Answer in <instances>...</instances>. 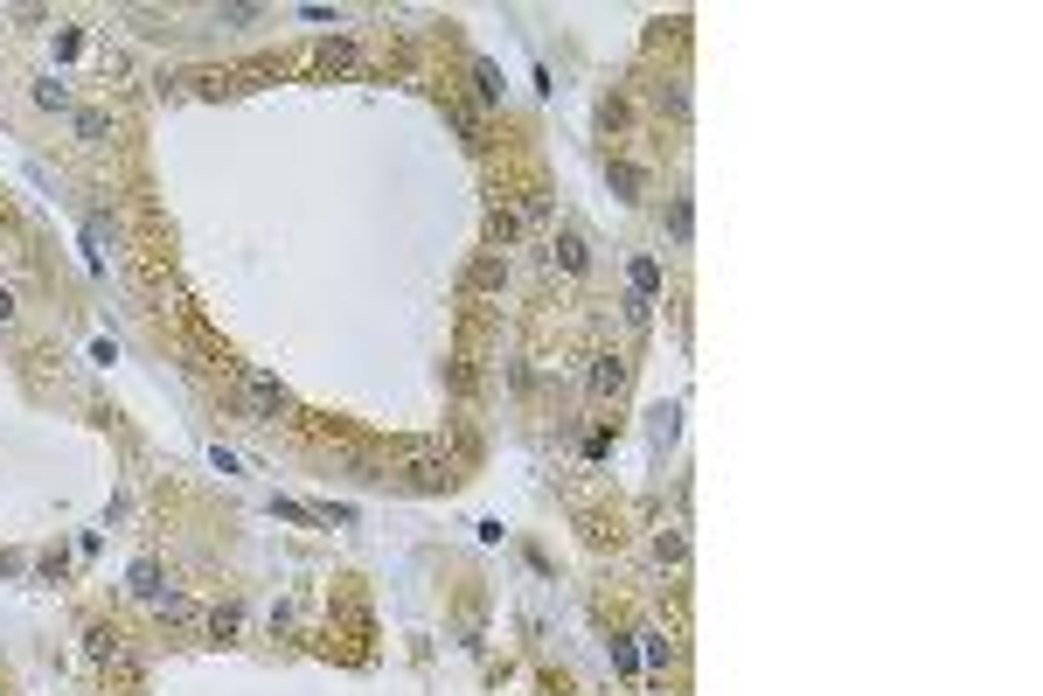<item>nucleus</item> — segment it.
I'll list each match as a JSON object with an SVG mask.
<instances>
[{"instance_id":"8","label":"nucleus","mask_w":1043,"mask_h":696,"mask_svg":"<svg viewBox=\"0 0 1043 696\" xmlns=\"http://www.w3.org/2000/svg\"><path fill=\"white\" fill-rule=\"evenodd\" d=\"M237 627H243V606L237 599H224V606H209V613H203V634L209 641H237Z\"/></svg>"},{"instance_id":"13","label":"nucleus","mask_w":1043,"mask_h":696,"mask_svg":"<svg viewBox=\"0 0 1043 696\" xmlns=\"http://www.w3.org/2000/svg\"><path fill=\"white\" fill-rule=\"evenodd\" d=\"M654 557H661V564H669V572H675V564L689 557V536H682V530H661V536H654Z\"/></svg>"},{"instance_id":"4","label":"nucleus","mask_w":1043,"mask_h":696,"mask_svg":"<svg viewBox=\"0 0 1043 696\" xmlns=\"http://www.w3.org/2000/svg\"><path fill=\"white\" fill-rule=\"evenodd\" d=\"M487 244H495L501 258H508V244H522V209H515V203H495V209H487Z\"/></svg>"},{"instance_id":"17","label":"nucleus","mask_w":1043,"mask_h":696,"mask_svg":"<svg viewBox=\"0 0 1043 696\" xmlns=\"http://www.w3.org/2000/svg\"><path fill=\"white\" fill-rule=\"evenodd\" d=\"M661 112H675V119H689V91H682V77H675V84H661Z\"/></svg>"},{"instance_id":"21","label":"nucleus","mask_w":1043,"mask_h":696,"mask_svg":"<svg viewBox=\"0 0 1043 696\" xmlns=\"http://www.w3.org/2000/svg\"><path fill=\"white\" fill-rule=\"evenodd\" d=\"M14 314H21V307H14V293H8V286H0V328H8V320H14Z\"/></svg>"},{"instance_id":"14","label":"nucleus","mask_w":1043,"mask_h":696,"mask_svg":"<svg viewBox=\"0 0 1043 696\" xmlns=\"http://www.w3.org/2000/svg\"><path fill=\"white\" fill-rule=\"evenodd\" d=\"M132 592H140V599H161V564H153V557L132 564Z\"/></svg>"},{"instance_id":"10","label":"nucleus","mask_w":1043,"mask_h":696,"mask_svg":"<svg viewBox=\"0 0 1043 696\" xmlns=\"http://www.w3.org/2000/svg\"><path fill=\"white\" fill-rule=\"evenodd\" d=\"M591 390H598V398H619V390H627V356H598Z\"/></svg>"},{"instance_id":"3","label":"nucleus","mask_w":1043,"mask_h":696,"mask_svg":"<svg viewBox=\"0 0 1043 696\" xmlns=\"http://www.w3.org/2000/svg\"><path fill=\"white\" fill-rule=\"evenodd\" d=\"M70 133H77V146H112V112H105V105H77L70 112Z\"/></svg>"},{"instance_id":"12","label":"nucleus","mask_w":1043,"mask_h":696,"mask_svg":"<svg viewBox=\"0 0 1043 696\" xmlns=\"http://www.w3.org/2000/svg\"><path fill=\"white\" fill-rule=\"evenodd\" d=\"M35 105H42V112H77V98H70V84H63V77H35Z\"/></svg>"},{"instance_id":"16","label":"nucleus","mask_w":1043,"mask_h":696,"mask_svg":"<svg viewBox=\"0 0 1043 696\" xmlns=\"http://www.w3.org/2000/svg\"><path fill=\"white\" fill-rule=\"evenodd\" d=\"M689 224H696V216H689V195H675V203H669V237H675V244H689Z\"/></svg>"},{"instance_id":"9","label":"nucleus","mask_w":1043,"mask_h":696,"mask_svg":"<svg viewBox=\"0 0 1043 696\" xmlns=\"http://www.w3.org/2000/svg\"><path fill=\"white\" fill-rule=\"evenodd\" d=\"M606 174H612V188L627 195V203H640V195H648V167H640V161H606Z\"/></svg>"},{"instance_id":"20","label":"nucleus","mask_w":1043,"mask_h":696,"mask_svg":"<svg viewBox=\"0 0 1043 696\" xmlns=\"http://www.w3.org/2000/svg\"><path fill=\"white\" fill-rule=\"evenodd\" d=\"M640 641H648V655H654V662H669V655H675V648H669V634H661V627H648V634H640Z\"/></svg>"},{"instance_id":"15","label":"nucleus","mask_w":1043,"mask_h":696,"mask_svg":"<svg viewBox=\"0 0 1043 696\" xmlns=\"http://www.w3.org/2000/svg\"><path fill=\"white\" fill-rule=\"evenodd\" d=\"M84 641H91V655H98V662H105V655H119V627H105V620L84 627Z\"/></svg>"},{"instance_id":"18","label":"nucleus","mask_w":1043,"mask_h":696,"mask_svg":"<svg viewBox=\"0 0 1043 696\" xmlns=\"http://www.w3.org/2000/svg\"><path fill=\"white\" fill-rule=\"evenodd\" d=\"M598 119H606V133H627L633 112H627V98H606V105H598Z\"/></svg>"},{"instance_id":"19","label":"nucleus","mask_w":1043,"mask_h":696,"mask_svg":"<svg viewBox=\"0 0 1043 696\" xmlns=\"http://www.w3.org/2000/svg\"><path fill=\"white\" fill-rule=\"evenodd\" d=\"M264 8H216V29H251Z\"/></svg>"},{"instance_id":"11","label":"nucleus","mask_w":1043,"mask_h":696,"mask_svg":"<svg viewBox=\"0 0 1043 696\" xmlns=\"http://www.w3.org/2000/svg\"><path fill=\"white\" fill-rule=\"evenodd\" d=\"M153 613H161L167 627H203V613H195V599H182V592H161V599H153Z\"/></svg>"},{"instance_id":"7","label":"nucleus","mask_w":1043,"mask_h":696,"mask_svg":"<svg viewBox=\"0 0 1043 696\" xmlns=\"http://www.w3.org/2000/svg\"><path fill=\"white\" fill-rule=\"evenodd\" d=\"M501 286H508V258H501V251H487L480 265L466 272V293H501Z\"/></svg>"},{"instance_id":"2","label":"nucleus","mask_w":1043,"mask_h":696,"mask_svg":"<svg viewBox=\"0 0 1043 696\" xmlns=\"http://www.w3.org/2000/svg\"><path fill=\"white\" fill-rule=\"evenodd\" d=\"M550 272H564V279H585V272H591V244H585L578 224H557V230H550Z\"/></svg>"},{"instance_id":"6","label":"nucleus","mask_w":1043,"mask_h":696,"mask_svg":"<svg viewBox=\"0 0 1043 696\" xmlns=\"http://www.w3.org/2000/svg\"><path fill=\"white\" fill-rule=\"evenodd\" d=\"M404 481L432 494V488H453V467H446V460H432V453H417V460H404Z\"/></svg>"},{"instance_id":"5","label":"nucleus","mask_w":1043,"mask_h":696,"mask_svg":"<svg viewBox=\"0 0 1043 696\" xmlns=\"http://www.w3.org/2000/svg\"><path fill=\"white\" fill-rule=\"evenodd\" d=\"M314 63H320L327 77H355V70H362V50H355L348 35H335V42H320V56H314Z\"/></svg>"},{"instance_id":"1","label":"nucleus","mask_w":1043,"mask_h":696,"mask_svg":"<svg viewBox=\"0 0 1043 696\" xmlns=\"http://www.w3.org/2000/svg\"><path fill=\"white\" fill-rule=\"evenodd\" d=\"M285 411H293V390H285L279 377H264V369H243V377H237V418L279 425Z\"/></svg>"}]
</instances>
